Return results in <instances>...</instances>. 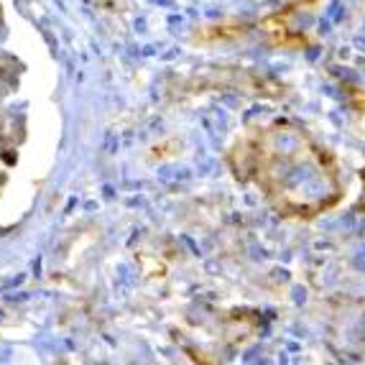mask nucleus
I'll use <instances>...</instances> for the list:
<instances>
[{"mask_svg":"<svg viewBox=\"0 0 365 365\" xmlns=\"http://www.w3.org/2000/svg\"><path fill=\"white\" fill-rule=\"evenodd\" d=\"M237 182L258 189L284 220L309 222L337 207L345 195L337 158L304 125L271 120L237 135L227 153Z\"/></svg>","mask_w":365,"mask_h":365,"instance_id":"f257e3e1","label":"nucleus"},{"mask_svg":"<svg viewBox=\"0 0 365 365\" xmlns=\"http://www.w3.org/2000/svg\"><path fill=\"white\" fill-rule=\"evenodd\" d=\"M358 210L365 215V169L360 174V197H358Z\"/></svg>","mask_w":365,"mask_h":365,"instance_id":"f03ea898","label":"nucleus"}]
</instances>
